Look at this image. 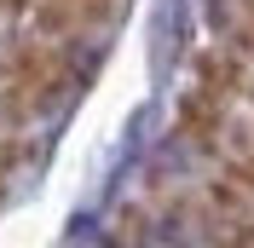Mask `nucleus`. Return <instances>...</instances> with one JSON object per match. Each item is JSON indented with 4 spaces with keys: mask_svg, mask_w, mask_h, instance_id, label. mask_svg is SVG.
I'll list each match as a JSON object with an SVG mask.
<instances>
[{
    "mask_svg": "<svg viewBox=\"0 0 254 248\" xmlns=\"http://www.w3.org/2000/svg\"><path fill=\"white\" fill-rule=\"evenodd\" d=\"M179 133H185L196 150H220V133H225V98L208 93V87H190L179 98Z\"/></svg>",
    "mask_w": 254,
    "mask_h": 248,
    "instance_id": "1",
    "label": "nucleus"
},
{
    "mask_svg": "<svg viewBox=\"0 0 254 248\" xmlns=\"http://www.w3.org/2000/svg\"><path fill=\"white\" fill-rule=\"evenodd\" d=\"M0 75H6V58H0Z\"/></svg>",
    "mask_w": 254,
    "mask_h": 248,
    "instance_id": "2",
    "label": "nucleus"
}]
</instances>
